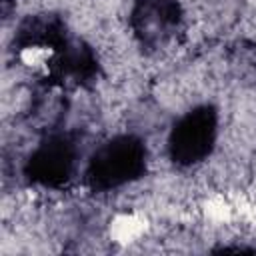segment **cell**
Segmentation results:
<instances>
[{
    "mask_svg": "<svg viewBox=\"0 0 256 256\" xmlns=\"http://www.w3.org/2000/svg\"><path fill=\"white\" fill-rule=\"evenodd\" d=\"M148 168L146 142L132 132L116 134L90 154L84 168V184L92 192H110L140 180Z\"/></svg>",
    "mask_w": 256,
    "mask_h": 256,
    "instance_id": "1",
    "label": "cell"
},
{
    "mask_svg": "<svg viewBox=\"0 0 256 256\" xmlns=\"http://www.w3.org/2000/svg\"><path fill=\"white\" fill-rule=\"evenodd\" d=\"M80 160V142L74 132L52 130L24 162V176L30 184L58 190L64 188L76 174Z\"/></svg>",
    "mask_w": 256,
    "mask_h": 256,
    "instance_id": "2",
    "label": "cell"
},
{
    "mask_svg": "<svg viewBox=\"0 0 256 256\" xmlns=\"http://www.w3.org/2000/svg\"><path fill=\"white\" fill-rule=\"evenodd\" d=\"M216 140L218 110L212 104H198L172 124L168 134V158L178 168H192L214 152Z\"/></svg>",
    "mask_w": 256,
    "mask_h": 256,
    "instance_id": "3",
    "label": "cell"
},
{
    "mask_svg": "<svg viewBox=\"0 0 256 256\" xmlns=\"http://www.w3.org/2000/svg\"><path fill=\"white\" fill-rule=\"evenodd\" d=\"M128 22L144 52H160L180 36L184 10L178 0H134Z\"/></svg>",
    "mask_w": 256,
    "mask_h": 256,
    "instance_id": "4",
    "label": "cell"
},
{
    "mask_svg": "<svg viewBox=\"0 0 256 256\" xmlns=\"http://www.w3.org/2000/svg\"><path fill=\"white\" fill-rule=\"evenodd\" d=\"M100 74L98 56L90 44L72 36L70 42L46 58V86L58 90L88 88Z\"/></svg>",
    "mask_w": 256,
    "mask_h": 256,
    "instance_id": "5",
    "label": "cell"
},
{
    "mask_svg": "<svg viewBox=\"0 0 256 256\" xmlns=\"http://www.w3.org/2000/svg\"><path fill=\"white\" fill-rule=\"evenodd\" d=\"M72 34L66 26V20L54 12L30 14L26 16L12 38L14 52H40L46 50L48 56L62 50L70 42Z\"/></svg>",
    "mask_w": 256,
    "mask_h": 256,
    "instance_id": "6",
    "label": "cell"
},
{
    "mask_svg": "<svg viewBox=\"0 0 256 256\" xmlns=\"http://www.w3.org/2000/svg\"><path fill=\"white\" fill-rule=\"evenodd\" d=\"M0 6H2V16L8 18V14L12 12V8L16 6V0H0Z\"/></svg>",
    "mask_w": 256,
    "mask_h": 256,
    "instance_id": "7",
    "label": "cell"
}]
</instances>
